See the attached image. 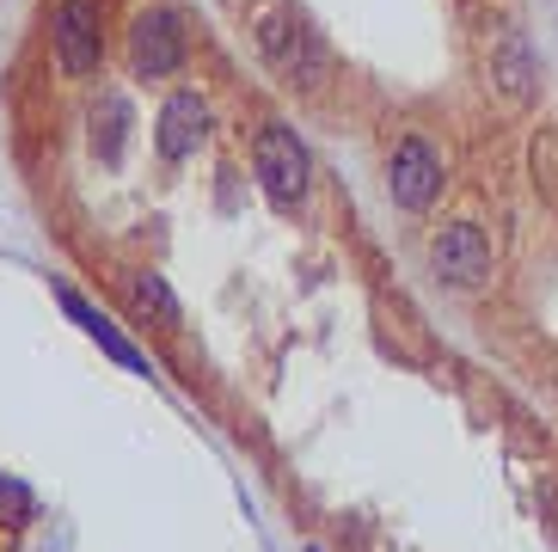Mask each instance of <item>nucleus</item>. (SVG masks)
<instances>
[{"label":"nucleus","instance_id":"nucleus-1","mask_svg":"<svg viewBox=\"0 0 558 552\" xmlns=\"http://www.w3.org/2000/svg\"><path fill=\"white\" fill-rule=\"evenodd\" d=\"M258 49H264V62L295 86H319V74H326V49H319L313 25L295 7H270V13L258 19Z\"/></svg>","mask_w":558,"mask_h":552},{"label":"nucleus","instance_id":"nucleus-2","mask_svg":"<svg viewBox=\"0 0 558 552\" xmlns=\"http://www.w3.org/2000/svg\"><path fill=\"white\" fill-rule=\"evenodd\" d=\"M252 172H258L264 196H270L277 209H295L301 196H307V147L295 142V130L264 123L258 142H252Z\"/></svg>","mask_w":558,"mask_h":552},{"label":"nucleus","instance_id":"nucleus-3","mask_svg":"<svg viewBox=\"0 0 558 552\" xmlns=\"http://www.w3.org/2000/svg\"><path fill=\"white\" fill-rule=\"evenodd\" d=\"M429 271L442 276L448 289H478L485 276H492V240L478 221H448L436 228L429 240Z\"/></svg>","mask_w":558,"mask_h":552},{"label":"nucleus","instance_id":"nucleus-4","mask_svg":"<svg viewBox=\"0 0 558 552\" xmlns=\"http://www.w3.org/2000/svg\"><path fill=\"white\" fill-rule=\"evenodd\" d=\"M50 49L68 74H99L105 32H99V0H56L50 13Z\"/></svg>","mask_w":558,"mask_h":552},{"label":"nucleus","instance_id":"nucleus-5","mask_svg":"<svg viewBox=\"0 0 558 552\" xmlns=\"http://www.w3.org/2000/svg\"><path fill=\"white\" fill-rule=\"evenodd\" d=\"M387 191H393L399 209H429L436 196H442V160H436V147L424 135H405L393 147V160H387Z\"/></svg>","mask_w":558,"mask_h":552},{"label":"nucleus","instance_id":"nucleus-6","mask_svg":"<svg viewBox=\"0 0 558 552\" xmlns=\"http://www.w3.org/2000/svg\"><path fill=\"white\" fill-rule=\"evenodd\" d=\"M130 68H135V81H166V74H179V68H184L179 13L154 7V13L135 19V32H130Z\"/></svg>","mask_w":558,"mask_h":552},{"label":"nucleus","instance_id":"nucleus-7","mask_svg":"<svg viewBox=\"0 0 558 552\" xmlns=\"http://www.w3.org/2000/svg\"><path fill=\"white\" fill-rule=\"evenodd\" d=\"M209 135V105L197 93H172L154 117V147H160L166 160H191Z\"/></svg>","mask_w":558,"mask_h":552},{"label":"nucleus","instance_id":"nucleus-8","mask_svg":"<svg viewBox=\"0 0 558 552\" xmlns=\"http://www.w3.org/2000/svg\"><path fill=\"white\" fill-rule=\"evenodd\" d=\"M56 301H62V313H68V320H74V325H81V332H86V338H93V344H99V350H105V357H111V362H123V369H130V374H154V362L142 357V350H135V344L123 338V332H117V325L105 320V313L93 308V301H86L81 289H68V283H56Z\"/></svg>","mask_w":558,"mask_h":552},{"label":"nucleus","instance_id":"nucleus-9","mask_svg":"<svg viewBox=\"0 0 558 552\" xmlns=\"http://www.w3.org/2000/svg\"><path fill=\"white\" fill-rule=\"evenodd\" d=\"M492 81L504 86L509 105H522L527 93H534V56H527V37L515 32V25H504L492 44Z\"/></svg>","mask_w":558,"mask_h":552},{"label":"nucleus","instance_id":"nucleus-10","mask_svg":"<svg viewBox=\"0 0 558 552\" xmlns=\"http://www.w3.org/2000/svg\"><path fill=\"white\" fill-rule=\"evenodd\" d=\"M123 142H130V105L117 93H99V105H93V154L105 166H117L123 160Z\"/></svg>","mask_w":558,"mask_h":552},{"label":"nucleus","instance_id":"nucleus-11","mask_svg":"<svg viewBox=\"0 0 558 552\" xmlns=\"http://www.w3.org/2000/svg\"><path fill=\"white\" fill-rule=\"evenodd\" d=\"M130 295H135V308H142V313H154L160 325H179V320H184V313H179V295L166 289V276L142 271V276L130 283Z\"/></svg>","mask_w":558,"mask_h":552},{"label":"nucleus","instance_id":"nucleus-12","mask_svg":"<svg viewBox=\"0 0 558 552\" xmlns=\"http://www.w3.org/2000/svg\"><path fill=\"white\" fill-rule=\"evenodd\" d=\"M307 552H326V547H307Z\"/></svg>","mask_w":558,"mask_h":552}]
</instances>
